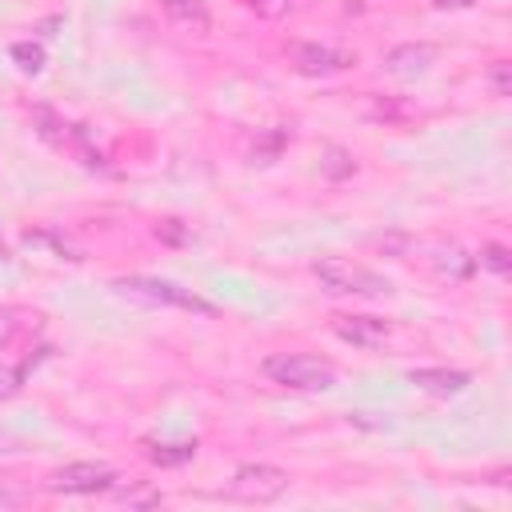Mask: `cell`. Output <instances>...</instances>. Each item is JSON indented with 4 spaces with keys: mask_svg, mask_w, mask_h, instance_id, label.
I'll return each mask as SVG.
<instances>
[{
    "mask_svg": "<svg viewBox=\"0 0 512 512\" xmlns=\"http://www.w3.org/2000/svg\"><path fill=\"white\" fill-rule=\"evenodd\" d=\"M332 332H336L344 344L364 348V352L384 348L388 336H392L388 320H376V316H336V320H332Z\"/></svg>",
    "mask_w": 512,
    "mask_h": 512,
    "instance_id": "6",
    "label": "cell"
},
{
    "mask_svg": "<svg viewBox=\"0 0 512 512\" xmlns=\"http://www.w3.org/2000/svg\"><path fill=\"white\" fill-rule=\"evenodd\" d=\"M312 276H316L328 292H336V296L380 300V296L392 292V284H388L380 272H372L368 264H356V260H348V256H320V260H312Z\"/></svg>",
    "mask_w": 512,
    "mask_h": 512,
    "instance_id": "2",
    "label": "cell"
},
{
    "mask_svg": "<svg viewBox=\"0 0 512 512\" xmlns=\"http://www.w3.org/2000/svg\"><path fill=\"white\" fill-rule=\"evenodd\" d=\"M116 480H120L116 468L96 464V460H76V464L56 468L44 484H48V492H64V496H96V492H112Z\"/></svg>",
    "mask_w": 512,
    "mask_h": 512,
    "instance_id": "5",
    "label": "cell"
},
{
    "mask_svg": "<svg viewBox=\"0 0 512 512\" xmlns=\"http://www.w3.org/2000/svg\"><path fill=\"white\" fill-rule=\"evenodd\" d=\"M4 256H8V252H4V240H0V260H4Z\"/></svg>",
    "mask_w": 512,
    "mask_h": 512,
    "instance_id": "20",
    "label": "cell"
},
{
    "mask_svg": "<svg viewBox=\"0 0 512 512\" xmlns=\"http://www.w3.org/2000/svg\"><path fill=\"white\" fill-rule=\"evenodd\" d=\"M432 268L444 276V280H464V276H472V268H476V256H468L460 244H436L432 248Z\"/></svg>",
    "mask_w": 512,
    "mask_h": 512,
    "instance_id": "10",
    "label": "cell"
},
{
    "mask_svg": "<svg viewBox=\"0 0 512 512\" xmlns=\"http://www.w3.org/2000/svg\"><path fill=\"white\" fill-rule=\"evenodd\" d=\"M440 8H464V4H472V0H436Z\"/></svg>",
    "mask_w": 512,
    "mask_h": 512,
    "instance_id": "19",
    "label": "cell"
},
{
    "mask_svg": "<svg viewBox=\"0 0 512 512\" xmlns=\"http://www.w3.org/2000/svg\"><path fill=\"white\" fill-rule=\"evenodd\" d=\"M292 60H296V72H304V76H336V72L356 64L352 52H340V48H328V44H300L292 52Z\"/></svg>",
    "mask_w": 512,
    "mask_h": 512,
    "instance_id": "7",
    "label": "cell"
},
{
    "mask_svg": "<svg viewBox=\"0 0 512 512\" xmlns=\"http://www.w3.org/2000/svg\"><path fill=\"white\" fill-rule=\"evenodd\" d=\"M480 268H488V272H496V276H508V268H512L508 248H504V244H484V248H480Z\"/></svg>",
    "mask_w": 512,
    "mask_h": 512,
    "instance_id": "15",
    "label": "cell"
},
{
    "mask_svg": "<svg viewBox=\"0 0 512 512\" xmlns=\"http://www.w3.org/2000/svg\"><path fill=\"white\" fill-rule=\"evenodd\" d=\"M124 504H136V508H152V504H160L164 496L160 492H152V488H124V492H116Z\"/></svg>",
    "mask_w": 512,
    "mask_h": 512,
    "instance_id": "17",
    "label": "cell"
},
{
    "mask_svg": "<svg viewBox=\"0 0 512 512\" xmlns=\"http://www.w3.org/2000/svg\"><path fill=\"white\" fill-rule=\"evenodd\" d=\"M508 60H496L492 68H488V84H492V96H508L512 92V80H508Z\"/></svg>",
    "mask_w": 512,
    "mask_h": 512,
    "instance_id": "16",
    "label": "cell"
},
{
    "mask_svg": "<svg viewBox=\"0 0 512 512\" xmlns=\"http://www.w3.org/2000/svg\"><path fill=\"white\" fill-rule=\"evenodd\" d=\"M196 456V440H180V444H148V460L160 468H176L188 464Z\"/></svg>",
    "mask_w": 512,
    "mask_h": 512,
    "instance_id": "11",
    "label": "cell"
},
{
    "mask_svg": "<svg viewBox=\"0 0 512 512\" xmlns=\"http://www.w3.org/2000/svg\"><path fill=\"white\" fill-rule=\"evenodd\" d=\"M24 328H28V312L16 308V304H0V352L12 348Z\"/></svg>",
    "mask_w": 512,
    "mask_h": 512,
    "instance_id": "12",
    "label": "cell"
},
{
    "mask_svg": "<svg viewBox=\"0 0 512 512\" xmlns=\"http://www.w3.org/2000/svg\"><path fill=\"white\" fill-rule=\"evenodd\" d=\"M112 288L132 300V304H148V308H184V312H200V316H212L216 304H208L204 296H196L192 288H180L172 280H160V276H116Z\"/></svg>",
    "mask_w": 512,
    "mask_h": 512,
    "instance_id": "3",
    "label": "cell"
},
{
    "mask_svg": "<svg viewBox=\"0 0 512 512\" xmlns=\"http://www.w3.org/2000/svg\"><path fill=\"white\" fill-rule=\"evenodd\" d=\"M20 380H24V368H0V400H12L20 392Z\"/></svg>",
    "mask_w": 512,
    "mask_h": 512,
    "instance_id": "18",
    "label": "cell"
},
{
    "mask_svg": "<svg viewBox=\"0 0 512 512\" xmlns=\"http://www.w3.org/2000/svg\"><path fill=\"white\" fill-rule=\"evenodd\" d=\"M260 372L272 384L292 388V392H324L336 384V364L324 356H312V352H272V356H264Z\"/></svg>",
    "mask_w": 512,
    "mask_h": 512,
    "instance_id": "1",
    "label": "cell"
},
{
    "mask_svg": "<svg viewBox=\"0 0 512 512\" xmlns=\"http://www.w3.org/2000/svg\"><path fill=\"white\" fill-rule=\"evenodd\" d=\"M284 492H288V472L276 464H240L224 484V496L240 504H272Z\"/></svg>",
    "mask_w": 512,
    "mask_h": 512,
    "instance_id": "4",
    "label": "cell"
},
{
    "mask_svg": "<svg viewBox=\"0 0 512 512\" xmlns=\"http://www.w3.org/2000/svg\"><path fill=\"white\" fill-rule=\"evenodd\" d=\"M432 64H436V48L424 44V40L396 44V48H388V56H384V68H388L392 76H400V80H416V76H424Z\"/></svg>",
    "mask_w": 512,
    "mask_h": 512,
    "instance_id": "8",
    "label": "cell"
},
{
    "mask_svg": "<svg viewBox=\"0 0 512 512\" xmlns=\"http://www.w3.org/2000/svg\"><path fill=\"white\" fill-rule=\"evenodd\" d=\"M164 8H168L180 24H188V28H196V32H204V28H208V12H204V4H200V0H164Z\"/></svg>",
    "mask_w": 512,
    "mask_h": 512,
    "instance_id": "13",
    "label": "cell"
},
{
    "mask_svg": "<svg viewBox=\"0 0 512 512\" xmlns=\"http://www.w3.org/2000/svg\"><path fill=\"white\" fill-rule=\"evenodd\" d=\"M8 52H12V60H16L24 72H40V68H44V48H40V44H32V40L12 44Z\"/></svg>",
    "mask_w": 512,
    "mask_h": 512,
    "instance_id": "14",
    "label": "cell"
},
{
    "mask_svg": "<svg viewBox=\"0 0 512 512\" xmlns=\"http://www.w3.org/2000/svg\"><path fill=\"white\" fill-rule=\"evenodd\" d=\"M408 384H416L420 392H432V396H456L472 384V376L464 368H412Z\"/></svg>",
    "mask_w": 512,
    "mask_h": 512,
    "instance_id": "9",
    "label": "cell"
}]
</instances>
